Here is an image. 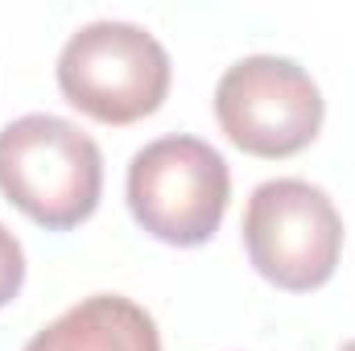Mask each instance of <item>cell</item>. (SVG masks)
I'll list each match as a JSON object with an SVG mask.
<instances>
[{
  "label": "cell",
  "mask_w": 355,
  "mask_h": 351,
  "mask_svg": "<svg viewBox=\"0 0 355 351\" xmlns=\"http://www.w3.org/2000/svg\"><path fill=\"white\" fill-rule=\"evenodd\" d=\"M0 194L37 228L71 232L103 198V153L62 116H17L0 128Z\"/></svg>",
  "instance_id": "cell-1"
},
{
  "label": "cell",
  "mask_w": 355,
  "mask_h": 351,
  "mask_svg": "<svg viewBox=\"0 0 355 351\" xmlns=\"http://www.w3.org/2000/svg\"><path fill=\"white\" fill-rule=\"evenodd\" d=\"M58 91L71 108L99 124H137L170 95L166 46L132 21H91L75 29L58 54Z\"/></svg>",
  "instance_id": "cell-2"
},
{
  "label": "cell",
  "mask_w": 355,
  "mask_h": 351,
  "mask_svg": "<svg viewBox=\"0 0 355 351\" xmlns=\"http://www.w3.org/2000/svg\"><path fill=\"white\" fill-rule=\"evenodd\" d=\"M232 198V170L223 153L198 137H157L128 162V211L162 244H207Z\"/></svg>",
  "instance_id": "cell-3"
},
{
  "label": "cell",
  "mask_w": 355,
  "mask_h": 351,
  "mask_svg": "<svg viewBox=\"0 0 355 351\" xmlns=\"http://www.w3.org/2000/svg\"><path fill=\"white\" fill-rule=\"evenodd\" d=\"M244 252L285 293L322 289L343 257V219L331 194L306 178H268L244 207Z\"/></svg>",
  "instance_id": "cell-4"
},
{
  "label": "cell",
  "mask_w": 355,
  "mask_h": 351,
  "mask_svg": "<svg viewBox=\"0 0 355 351\" xmlns=\"http://www.w3.org/2000/svg\"><path fill=\"white\" fill-rule=\"evenodd\" d=\"M327 103L306 67L277 54L232 62L215 87V120L227 141L252 157H293L322 128Z\"/></svg>",
  "instance_id": "cell-5"
},
{
  "label": "cell",
  "mask_w": 355,
  "mask_h": 351,
  "mask_svg": "<svg viewBox=\"0 0 355 351\" xmlns=\"http://www.w3.org/2000/svg\"><path fill=\"white\" fill-rule=\"evenodd\" d=\"M25 351H162L157 323L124 293H91L46 323Z\"/></svg>",
  "instance_id": "cell-6"
},
{
  "label": "cell",
  "mask_w": 355,
  "mask_h": 351,
  "mask_svg": "<svg viewBox=\"0 0 355 351\" xmlns=\"http://www.w3.org/2000/svg\"><path fill=\"white\" fill-rule=\"evenodd\" d=\"M21 285H25V248H21V240L0 223V310L21 293Z\"/></svg>",
  "instance_id": "cell-7"
},
{
  "label": "cell",
  "mask_w": 355,
  "mask_h": 351,
  "mask_svg": "<svg viewBox=\"0 0 355 351\" xmlns=\"http://www.w3.org/2000/svg\"><path fill=\"white\" fill-rule=\"evenodd\" d=\"M339 351H355V339H352V343H343V348H339Z\"/></svg>",
  "instance_id": "cell-8"
}]
</instances>
